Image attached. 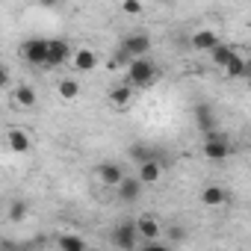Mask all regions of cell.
I'll list each match as a JSON object with an SVG mask.
<instances>
[{
  "label": "cell",
  "instance_id": "obj_25",
  "mask_svg": "<svg viewBox=\"0 0 251 251\" xmlns=\"http://www.w3.org/2000/svg\"><path fill=\"white\" fill-rule=\"evenodd\" d=\"M169 239L172 242H183V230L180 227H169Z\"/></svg>",
  "mask_w": 251,
  "mask_h": 251
},
{
  "label": "cell",
  "instance_id": "obj_26",
  "mask_svg": "<svg viewBox=\"0 0 251 251\" xmlns=\"http://www.w3.org/2000/svg\"><path fill=\"white\" fill-rule=\"evenodd\" d=\"M39 3H42V6H56L59 0H39Z\"/></svg>",
  "mask_w": 251,
  "mask_h": 251
},
{
  "label": "cell",
  "instance_id": "obj_4",
  "mask_svg": "<svg viewBox=\"0 0 251 251\" xmlns=\"http://www.w3.org/2000/svg\"><path fill=\"white\" fill-rule=\"evenodd\" d=\"M112 245H118V248H136L139 245V227H136V222H121V225H115V230H112Z\"/></svg>",
  "mask_w": 251,
  "mask_h": 251
},
{
  "label": "cell",
  "instance_id": "obj_18",
  "mask_svg": "<svg viewBox=\"0 0 251 251\" xmlns=\"http://www.w3.org/2000/svg\"><path fill=\"white\" fill-rule=\"evenodd\" d=\"M225 74L227 77H248V59H242L239 53H233V59L225 65Z\"/></svg>",
  "mask_w": 251,
  "mask_h": 251
},
{
  "label": "cell",
  "instance_id": "obj_17",
  "mask_svg": "<svg viewBox=\"0 0 251 251\" xmlns=\"http://www.w3.org/2000/svg\"><path fill=\"white\" fill-rule=\"evenodd\" d=\"M233 53H236L233 48H227V45H222V42H219V45L210 50V59H213V65H216V68H222V71H225V65L233 59Z\"/></svg>",
  "mask_w": 251,
  "mask_h": 251
},
{
  "label": "cell",
  "instance_id": "obj_12",
  "mask_svg": "<svg viewBox=\"0 0 251 251\" xmlns=\"http://www.w3.org/2000/svg\"><path fill=\"white\" fill-rule=\"evenodd\" d=\"M192 112H195V121H198V127L204 130V136L216 130V115H213V109H210L207 103H198Z\"/></svg>",
  "mask_w": 251,
  "mask_h": 251
},
{
  "label": "cell",
  "instance_id": "obj_22",
  "mask_svg": "<svg viewBox=\"0 0 251 251\" xmlns=\"http://www.w3.org/2000/svg\"><path fill=\"white\" fill-rule=\"evenodd\" d=\"M130 157H133L136 163H145V160L154 157V151H151L148 145H133V148H130Z\"/></svg>",
  "mask_w": 251,
  "mask_h": 251
},
{
  "label": "cell",
  "instance_id": "obj_10",
  "mask_svg": "<svg viewBox=\"0 0 251 251\" xmlns=\"http://www.w3.org/2000/svg\"><path fill=\"white\" fill-rule=\"evenodd\" d=\"M136 227H139V236H142L145 242H151V239H157V236L163 233V225H160L154 216H139V219H136Z\"/></svg>",
  "mask_w": 251,
  "mask_h": 251
},
{
  "label": "cell",
  "instance_id": "obj_15",
  "mask_svg": "<svg viewBox=\"0 0 251 251\" xmlns=\"http://www.w3.org/2000/svg\"><path fill=\"white\" fill-rule=\"evenodd\" d=\"M189 42H192V48H195V50H213V48L219 45V36H216L213 30H198Z\"/></svg>",
  "mask_w": 251,
  "mask_h": 251
},
{
  "label": "cell",
  "instance_id": "obj_5",
  "mask_svg": "<svg viewBox=\"0 0 251 251\" xmlns=\"http://www.w3.org/2000/svg\"><path fill=\"white\" fill-rule=\"evenodd\" d=\"M121 50H124V53H130V59H136V56H148V53H151V36H148V33L124 36V39H121Z\"/></svg>",
  "mask_w": 251,
  "mask_h": 251
},
{
  "label": "cell",
  "instance_id": "obj_9",
  "mask_svg": "<svg viewBox=\"0 0 251 251\" xmlns=\"http://www.w3.org/2000/svg\"><path fill=\"white\" fill-rule=\"evenodd\" d=\"M160 175H163V166H160V160H157V157H151V160L139 163V177H142V183L154 186V183H160Z\"/></svg>",
  "mask_w": 251,
  "mask_h": 251
},
{
  "label": "cell",
  "instance_id": "obj_23",
  "mask_svg": "<svg viewBox=\"0 0 251 251\" xmlns=\"http://www.w3.org/2000/svg\"><path fill=\"white\" fill-rule=\"evenodd\" d=\"M27 216V204L24 201H12V207H9V222H21Z\"/></svg>",
  "mask_w": 251,
  "mask_h": 251
},
{
  "label": "cell",
  "instance_id": "obj_2",
  "mask_svg": "<svg viewBox=\"0 0 251 251\" xmlns=\"http://www.w3.org/2000/svg\"><path fill=\"white\" fill-rule=\"evenodd\" d=\"M48 50H50V39H27L21 56L30 65H48Z\"/></svg>",
  "mask_w": 251,
  "mask_h": 251
},
{
  "label": "cell",
  "instance_id": "obj_1",
  "mask_svg": "<svg viewBox=\"0 0 251 251\" xmlns=\"http://www.w3.org/2000/svg\"><path fill=\"white\" fill-rule=\"evenodd\" d=\"M154 77H157V65L148 56H136L127 68V83L130 86H151Z\"/></svg>",
  "mask_w": 251,
  "mask_h": 251
},
{
  "label": "cell",
  "instance_id": "obj_20",
  "mask_svg": "<svg viewBox=\"0 0 251 251\" xmlns=\"http://www.w3.org/2000/svg\"><path fill=\"white\" fill-rule=\"evenodd\" d=\"M56 245H59L62 251H83V248H86V239L77 236V233H62V236L56 239Z\"/></svg>",
  "mask_w": 251,
  "mask_h": 251
},
{
  "label": "cell",
  "instance_id": "obj_8",
  "mask_svg": "<svg viewBox=\"0 0 251 251\" xmlns=\"http://www.w3.org/2000/svg\"><path fill=\"white\" fill-rule=\"evenodd\" d=\"M98 180H100L103 186H118V183L124 180V169H121L118 163H100V166H98Z\"/></svg>",
  "mask_w": 251,
  "mask_h": 251
},
{
  "label": "cell",
  "instance_id": "obj_16",
  "mask_svg": "<svg viewBox=\"0 0 251 251\" xmlns=\"http://www.w3.org/2000/svg\"><path fill=\"white\" fill-rule=\"evenodd\" d=\"M227 201V192L222 189V186H207L204 192H201V204L204 207H222Z\"/></svg>",
  "mask_w": 251,
  "mask_h": 251
},
{
  "label": "cell",
  "instance_id": "obj_21",
  "mask_svg": "<svg viewBox=\"0 0 251 251\" xmlns=\"http://www.w3.org/2000/svg\"><path fill=\"white\" fill-rule=\"evenodd\" d=\"M56 92H59L62 100H74V98L80 95V83H77V80H59Z\"/></svg>",
  "mask_w": 251,
  "mask_h": 251
},
{
  "label": "cell",
  "instance_id": "obj_13",
  "mask_svg": "<svg viewBox=\"0 0 251 251\" xmlns=\"http://www.w3.org/2000/svg\"><path fill=\"white\" fill-rule=\"evenodd\" d=\"M6 142H9V151H15V154H27L30 151V136L24 130H18V127H12L6 133Z\"/></svg>",
  "mask_w": 251,
  "mask_h": 251
},
{
  "label": "cell",
  "instance_id": "obj_6",
  "mask_svg": "<svg viewBox=\"0 0 251 251\" xmlns=\"http://www.w3.org/2000/svg\"><path fill=\"white\" fill-rule=\"evenodd\" d=\"M74 53H71V45L65 42V39H50V50H48V65L45 68H59V65H65L68 59H71Z\"/></svg>",
  "mask_w": 251,
  "mask_h": 251
},
{
  "label": "cell",
  "instance_id": "obj_7",
  "mask_svg": "<svg viewBox=\"0 0 251 251\" xmlns=\"http://www.w3.org/2000/svg\"><path fill=\"white\" fill-rule=\"evenodd\" d=\"M142 177H127V175H124V180L115 186L118 189V201H124V204H130V201H136L139 195H142Z\"/></svg>",
  "mask_w": 251,
  "mask_h": 251
},
{
  "label": "cell",
  "instance_id": "obj_3",
  "mask_svg": "<svg viewBox=\"0 0 251 251\" xmlns=\"http://www.w3.org/2000/svg\"><path fill=\"white\" fill-rule=\"evenodd\" d=\"M204 157L207 160H213V163H222V160H227L230 157V145H227V139L222 136V133H207V139H204Z\"/></svg>",
  "mask_w": 251,
  "mask_h": 251
},
{
  "label": "cell",
  "instance_id": "obj_24",
  "mask_svg": "<svg viewBox=\"0 0 251 251\" xmlns=\"http://www.w3.org/2000/svg\"><path fill=\"white\" fill-rule=\"evenodd\" d=\"M121 9L127 12V15H139V12H142V3H139V0H124Z\"/></svg>",
  "mask_w": 251,
  "mask_h": 251
},
{
  "label": "cell",
  "instance_id": "obj_11",
  "mask_svg": "<svg viewBox=\"0 0 251 251\" xmlns=\"http://www.w3.org/2000/svg\"><path fill=\"white\" fill-rule=\"evenodd\" d=\"M71 65L77 68V71H95V65H98V56H95V50H89V48H80V50H74V56H71Z\"/></svg>",
  "mask_w": 251,
  "mask_h": 251
},
{
  "label": "cell",
  "instance_id": "obj_19",
  "mask_svg": "<svg viewBox=\"0 0 251 251\" xmlns=\"http://www.w3.org/2000/svg\"><path fill=\"white\" fill-rule=\"evenodd\" d=\"M36 92H33V86H15V103H21L24 109H33L36 106Z\"/></svg>",
  "mask_w": 251,
  "mask_h": 251
},
{
  "label": "cell",
  "instance_id": "obj_14",
  "mask_svg": "<svg viewBox=\"0 0 251 251\" xmlns=\"http://www.w3.org/2000/svg\"><path fill=\"white\" fill-rule=\"evenodd\" d=\"M130 98H133V86H130V83L109 89V103H112V106H118V109L127 106V103H130Z\"/></svg>",
  "mask_w": 251,
  "mask_h": 251
}]
</instances>
